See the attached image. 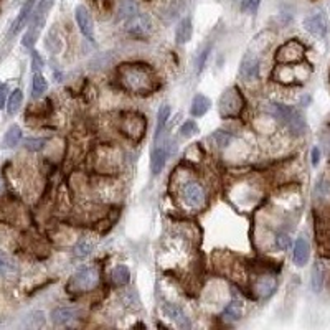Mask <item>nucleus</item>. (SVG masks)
Listing matches in <instances>:
<instances>
[{
  "label": "nucleus",
  "instance_id": "nucleus-1",
  "mask_svg": "<svg viewBox=\"0 0 330 330\" xmlns=\"http://www.w3.org/2000/svg\"><path fill=\"white\" fill-rule=\"evenodd\" d=\"M119 79L127 91L136 94H147L153 90L152 73L141 64H122L119 68Z\"/></svg>",
  "mask_w": 330,
  "mask_h": 330
},
{
  "label": "nucleus",
  "instance_id": "nucleus-2",
  "mask_svg": "<svg viewBox=\"0 0 330 330\" xmlns=\"http://www.w3.org/2000/svg\"><path fill=\"white\" fill-rule=\"evenodd\" d=\"M264 111L271 114L273 117H276V119H279L281 122H284L285 126L291 129L292 134H296V136L304 134L305 121L297 109L289 107L285 104H277V102H268L266 107H264Z\"/></svg>",
  "mask_w": 330,
  "mask_h": 330
},
{
  "label": "nucleus",
  "instance_id": "nucleus-3",
  "mask_svg": "<svg viewBox=\"0 0 330 330\" xmlns=\"http://www.w3.org/2000/svg\"><path fill=\"white\" fill-rule=\"evenodd\" d=\"M311 73L309 64L294 63V64H277L273 71V78L282 84H299L307 79Z\"/></svg>",
  "mask_w": 330,
  "mask_h": 330
},
{
  "label": "nucleus",
  "instance_id": "nucleus-4",
  "mask_svg": "<svg viewBox=\"0 0 330 330\" xmlns=\"http://www.w3.org/2000/svg\"><path fill=\"white\" fill-rule=\"evenodd\" d=\"M51 5H53V0H40L36 10L32 13V17H30V27H28L24 40H21L24 47L30 48V47L35 45V41H36V38H38V35H40L41 27H43V24H45V20H47V15H48V12L51 9Z\"/></svg>",
  "mask_w": 330,
  "mask_h": 330
},
{
  "label": "nucleus",
  "instance_id": "nucleus-5",
  "mask_svg": "<svg viewBox=\"0 0 330 330\" xmlns=\"http://www.w3.org/2000/svg\"><path fill=\"white\" fill-rule=\"evenodd\" d=\"M99 284V271L96 268H84L71 277L68 289L71 292H87Z\"/></svg>",
  "mask_w": 330,
  "mask_h": 330
},
{
  "label": "nucleus",
  "instance_id": "nucleus-6",
  "mask_svg": "<svg viewBox=\"0 0 330 330\" xmlns=\"http://www.w3.org/2000/svg\"><path fill=\"white\" fill-rule=\"evenodd\" d=\"M305 58V47L299 40H289L277 50L276 61L281 64H294L304 61Z\"/></svg>",
  "mask_w": 330,
  "mask_h": 330
},
{
  "label": "nucleus",
  "instance_id": "nucleus-7",
  "mask_svg": "<svg viewBox=\"0 0 330 330\" xmlns=\"http://www.w3.org/2000/svg\"><path fill=\"white\" fill-rule=\"evenodd\" d=\"M241 109H243V96L236 87L226 90L219 99V114L223 117H236L241 114Z\"/></svg>",
  "mask_w": 330,
  "mask_h": 330
},
{
  "label": "nucleus",
  "instance_id": "nucleus-8",
  "mask_svg": "<svg viewBox=\"0 0 330 330\" xmlns=\"http://www.w3.org/2000/svg\"><path fill=\"white\" fill-rule=\"evenodd\" d=\"M126 32L130 36H136V38H144L147 36L152 30V21L150 17L145 15V13H136L134 17H130L126 21Z\"/></svg>",
  "mask_w": 330,
  "mask_h": 330
},
{
  "label": "nucleus",
  "instance_id": "nucleus-9",
  "mask_svg": "<svg viewBox=\"0 0 330 330\" xmlns=\"http://www.w3.org/2000/svg\"><path fill=\"white\" fill-rule=\"evenodd\" d=\"M182 196H183V202L190 208H195V210L202 208L205 205V198H207L203 187L196 182H187L182 188Z\"/></svg>",
  "mask_w": 330,
  "mask_h": 330
},
{
  "label": "nucleus",
  "instance_id": "nucleus-10",
  "mask_svg": "<svg viewBox=\"0 0 330 330\" xmlns=\"http://www.w3.org/2000/svg\"><path fill=\"white\" fill-rule=\"evenodd\" d=\"M121 130L132 141H139L145 132V121L139 114H126L121 122Z\"/></svg>",
  "mask_w": 330,
  "mask_h": 330
},
{
  "label": "nucleus",
  "instance_id": "nucleus-11",
  "mask_svg": "<svg viewBox=\"0 0 330 330\" xmlns=\"http://www.w3.org/2000/svg\"><path fill=\"white\" fill-rule=\"evenodd\" d=\"M259 70H261V63L259 58L256 56L251 51H248L245 58L239 63V76L245 79V81H256L259 78Z\"/></svg>",
  "mask_w": 330,
  "mask_h": 330
},
{
  "label": "nucleus",
  "instance_id": "nucleus-12",
  "mask_svg": "<svg viewBox=\"0 0 330 330\" xmlns=\"http://www.w3.org/2000/svg\"><path fill=\"white\" fill-rule=\"evenodd\" d=\"M167 156H168V145H167V139L164 136L160 141L153 142V149H152V156H150L152 175H159L160 172H162V168L165 167Z\"/></svg>",
  "mask_w": 330,
  "mask_h": 330
},
{
  "label": "nucleus",
  "instance_id": "nucleus-13",
  "mask_svg": "<svg viewBox=\"0 0 330 330\" xmlns=\"http://www.w3.org/2000/svg\"><path fill=\"white\" fill-rule=\"evenodd\" d=\"M75 17H76V24L79 27V30H81V33L90 41H94V21H93L90 10H87L84 5H78L75 10Z\"/></svg>",
  "mask_w": 330,
  "mask_h": 330
},
{
  "label": "nucleus",
  "instance_id": "nucleus-14",
  "mask_svg": "<svg viewBox=\"0 0 330 330\" xmlns=\"http://www.w3.org/2000/svg\"><path fill=\"white\" fill-rule=\"evenodd\" d=\"M304 27L307 32L315 36H325L327 33V18L324 12H314L304 18Z\"/></svg>",
  "mask_w": 330,
  "mask_h": 330
},
{
  "label": "nucleus",
  "instance_id": "nucleus-15",
  "mask_svg": "<svg viewBox=\"0 0 330 330\" xmlns=\"http://www.w3.org/2000/svg\"><path fill=\"white\" fill-rule=\"evenodd\" d=\"M276 288H277L276 279L273 276L266 274V276H261V277L256 279V282L253 285V292H254L258 299H268V297H271L274 294Z\"/></svg>",
  "mask_w": 330,
  "mask_h": 330
},
{
  "label": "nucleus",
  "instance_id": "nucleus-16",
  "mask_svg": "<svg viewBox=\"0 0 330 330\" xmlns=\"http://www.w3.org/2000/svg\"><path fill=\"white\" fill-rule=\"evenodd\" d=\"M79 311L76 307L73 305H66V307H56V309L51 311V322L55 325H64V324H70L71 320L78 319Z\"/></svg>",
  "mask_w": 330,
  "mask_h": 330
},
{
  "label": "nucleus",
  "instance_id": "nucleus-17",
  "mask_svg": "<svg viewBox=\"0 0 330 330\" xmlns=\"http://www.w3.org/2000/svg\"><path fill=\"white\" fill-rule=\"evenodd\" d=\"M35 4H36V0H25V4L21 5V9H20L18 17L15 18V21H13V25H12V30H10L12 35L18 33L21 28H24L28 21H30V17H32L33 9H35Z\"/></svg>",
  "mask_w": 330,
  "mask_h": 330
},
{
  "label": "nucleus",
  "instance_id": "nucleus-18",
  "mask_svg": "<svg viewBox=\"0 0 330 330\" xmlns=\"http://www.w3.org/2000/svg\"><path fill=\"white\" fill-rule=\"evenodd\" d=\"M309 254H311V248L309 243L304 238H297L294 243V251H292V261H294L296 266L302 268L309 261Z\"/></svg>",
  "mask_w": 330,
  "mask_h": 330
},
{
  "label": "nucleus",
  "instance_id": "nucleus-19",
  "mask_svg": "<svg viewBox=\"0 0 330 330\" xmlns=\"http://www.w3.org/2000/svg\"><path fill=\"white\" fill-rule=\"evenodd\" d=\"M164 314L167 315L168 319H172V320L175 322V324L179 325V327H182V328L190 327V320H188V317H187L185 312H183L177 304L165 302V304H164Z\"/></svg>",
  "mask_w": 330,
  "mask_h": 330
},
{
  "label": "nucleus",
  "instance_id": "nucleus-20",
  "mask_svg": "<svg viewBox=\"0 0 330 330\" xmlns=\"http://www.w3.org/2000/svg\"><path fill=\"white\" fill-rule=\"evenodd\" d=\"M192 35H193L192 18H183L177 25V28H175V40H177L179 45H185L192 38Z\"/></svg>",
  "mask_w": 330,
  "mask_h": 330
},
{
  "label": "nucleus",
  "instance_id": "nucleus-21",
  "mask_svg": "<svg viewBox=\"0 0 330 330\" xmlns=\"http://www.w3.org/2000/svg\"><path fill=\"white\" fill-rule=\"evenodd\" d=\"M210 107H211V101L207 96H203V94H196L192 101L190 113H192V116H195V117H202L210 111Z\"/></svg>",
  "mask_w": 330,
  "mask_h": 330
},
{
  "label": "nucleus",
  "instance_id": "nucleus-22",
  "mask_svg": "<svg viewBox=\"0 0 330 330\" xmlns=\"http://www.w3.org/2000/svg\"><path fill=\"white\" fill-rule=\"evenodd\" d=\"M168 117H170V107L162 106L159 109V113H157V127H156V137H153V142H157V141H160V139L164 137Z\"/></svg>",
  "mask_w": 330,
  "mask_h": 330
},
{
  "label": "nucleus",
  "instance_id": "nucleus-23",
  "mask_svg": "<svg viewBox=\"0 0 330 330\" xmlns=\"http://www.w3.org/2000/svg\"><path fill=\"white\" fill-rule=\"evenodd\" d=\"M93 246H94V241L90 236H83L75 246V256H76V258H79V259L87 258V256H90L91 251H93Z\"/></svg>",
  "mask_w": 330,
  "mask_h": 330
},
{
  "label": "nucleus",
  "instance_id": "nucleus-24",
  "mask_svg": "<svg viewBox=\"0 0 330 330\" xmlns=\"http://www.w3.org/2000/svg\"><path fill=\"white\" fill-rule=\"evenodd\" d=\"M111 281L113 284L116 285H126L129 281H130V271L127 266H117L113 269V273H111Z\"/></svg>",
  "mask_w": 330,
  "mask_h": 330
},
{
  "label": "nucleus",
  "instance_id": "nucleus-25",
  "mask_svg": "<svg viewBox=\"0 0 330 330\" xmlns=\"http://www.w3.org/2000/svg\"><path fill=\"white\" fill-rule=\"evenodd\" d=\"M21 102H24V93H21V90H13L9 96V101H7V113L10 116L17 114Z\"/></svg>",
  "mask_w": 330,
  "mask_h": 330
},
{
  "label": "nucleus",
  "instance_id": "nucleus-26",
  "mask_svg": "<svg viewBox=\"0 0 330 330\" xmlns=\"http://www.w3.org/2000/svg\"><path fill=\"white\" fill-rule=\"evenodd\" d=\"M241 315H243V305H241L238 300H233V302H230L228 307L225 309L222 317L228 322H234V320H239Z\"/></svg>",
  "mask_w": 330,
  "mask_h": 330
},
{
  "label": "nucleus",
  "instance_id": "nucleus-27",
  "mask_svg": "<svg viewBox=\"0 0 330 330\" xmlns=\"http://www.w3.org/2000/svg\"><path fill=\"white\" fill-rule=\"evenodd\" d=\"M21 141V129L13 124V126L9 127V130L5 132V137H4V145L5 147H15V145Z\"/></svg>",
  "mask_w": 330,
  "mask_h": 330
},
{
  "label": "nucleus",
  "instance_id": "nucleus-28",
  "mask_svg": "<svg viewBox=\"0 0 330 330\" xmlns=\"http://www.w3.org/2000/svg\"><path fill=\"white\" fill-rule=\"evenodd\" d=\"M311 284H312L314 292H320L322 291V285H324V268H322L320 262H315L314 264Z\"/></svg>",
  "mask_w": 330,
  "mask_h": 330
},
{
  "label": "nucleus",
  "instance_id": "nucleus-29",
  "mask_svg": "<svg viewBox=\"0 0 330 330\" xmlns=\"http://www.w3.org/2000/svg\"><path fill=\"white\" fill-rule=\"evenodd\" d=\"M47 90H48L47 79L43 78V75H40V73H35V75H33V81H32L33 96H35V98H40L43 93H47Z\"/></svg>",
  "mask_w": 330,
  "mask_h": 330
},
{
  "label": "nucleus",
  "instance_id": "nucleus-30",
  "mask_svg": "<svg viewBox=\"0 0 330 330\" xmlns=\"http://www.w3.org/2000/svg\"><path fill=\"white\" fill-rule=\"evenodd\" d=\"M137 13V4L136 0H122L119 7V17L124 20H129Z\"/></svg>",
  "mask_w": 330,
  "mask_h": 330
},
{
  "label": "nucleus",
  "instance_id": "nucleus-31",
  "mask_svg": "<svg viewBox=\"0 0 330 330\" xmlns=\"http://www.w3.org/2000/svg\"><path fill=\"white\" fill-rule=\"evenodd\" d=\"M13 273H15V264H13V261L4 251H0V274L9 276Z\"/></svg>",
  "mask_w": 330,
  "mask_h": 330
},
{
  "label": "nucleus",
  "instance_id": "nucleus-32",
  "mask_svg": "<svg viewBox=\"0 0 330 330\" xmlns=\"http://www.w3.org/2000/svg\"><path fill=\"white\" fill-rule=\"evenodd\" d=\"M48 142V139H25L24 141V145H25V149L27 150H32V152H38L41 150L43 147H45V144Z\"/></svg>",
  "mask_w": 330,
  "mask_h": 330
},
{
  "label": "nucleus",
  "instance_id": "nucleus-33",
  "mask_svg": "<svg viewBox=\"0 0 330 330\" xmlns=\"http://www.w3.org/2000/svg\"><path fill=\"white\" fill-rule=\"evenodd\" d=\"M198 132V126L195 121H187L183 122V126L180 127V134L183 137H190V136H195Z\"/></svg>",
  "mask_w": 330,
  "mask_h": 330
},
{
  "label": "nucleus",
  "instance_id": "nucleus-34",
  "mask_svg": "<svg viewBox=\"0 0 330 330\" xmlns=\"http://www.w3.org/2000/svg\"><path fill=\"white\" fill-rule=\"evenodd\" d=\"M213 139L216 141L219 147H226L231 141V134H228V132H225V130H216L213 134Z\"/></svg>",
  "mask_w": 330,
  "mask_h": 330
},
{
  "label": "nucleus",
  "instance_id": "nucleus-35",
  "mask_svg": "<svg viewBox=\"0 0 330 330\" xmlns=\"http://www.w3.org/2000/svg\"><path fill=\"white\" fill-rule=\"evenodd\" d=\"M210 50H211V47L208 45V47H205L202 51H200V55L196 56V71L200 73L202 70H203V66H205V61H207V58H208V55H210Z\"/></svg>",
  "mask_w": 330,
  "mask_h": 330
},
{
  "label": "nucleus",
  "instance_id": "nucleus-36",
  "mask_svg": "<svg viewBox=\"0 0 330 330\" xmlns=\"http://www.w3.org/2000/svg\"><path fill=\"white\" fill-rule=\"evenodd\" d=\"M261 4V0H243V4H241V9L245 12H249V13H254L258 10V7Z\"/></svg>",
  "mask_w": 330,
  "mask_h": 330
},
{
  "label": "nucleus",
  "instance_id": "nucleus-37",
  "mask_svg": "<svg viewBox=\"0 0 330 330\" xmlns=\"http://www.w3.org/2000/svg\"><path fill=\"white\" fill-rule=\"evenodd\" d=\"M32 68L35 73H40V70L43 68V58L38 51H32Z\"/></svg>",
  "mask_w": 330,
  "mask_h": 330
},
{
  "label": "nucleus",
  "instance_id": "nucleus-38",
  "mask_svg": "<svg viewBox=\"0 0 330 330\" xmlns=\"http://www.w3.org/2000/svg\"><path fill=\"white\" fill-rule=\"evenodd\" d=\"M276 245H277V248H281V249H288V248L291 246V238H289L285 233L277 234V238H276Z\"/></svg>",
  "mask_w": 330,
  "mask_h": 330
},
{
  "label": "nucleus",
  "instance_id": "nucleus-39",
  "mask_svg": "<svg viewBox=\"0 0 330 330\" xmlns=\"http://www.w3.org/2000/svg\"><path fill=\"white\" fill-rule=\"evenodd\" d=\"M7 93H9V86L5 83L0 84V109L5 107V102H7Z\"/></svg>",
  "mask_w": 330,
  "mask_h": 330
},
{
  "label": "nucleus",
  "instance_id": "nucleus-40",
  "mask_svg": "<svg viewBox=\"0 0 330 330\" xmlns=\"http://www.w3.org/2000/svg\"><path fill=\"white\" fill-rule=\"evenodd\" d=\"M319 160H320V149L319 147H314L312 149V164L317 165Z\"/></svg>",
  "mask_w": 330,
  "mask_h": 330
}]
</instances>
